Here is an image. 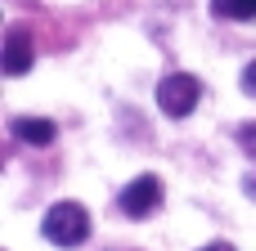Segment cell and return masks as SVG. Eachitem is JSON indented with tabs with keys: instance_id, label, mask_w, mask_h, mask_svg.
<instances>
[{
	"instance_id": "6da1fadb",
	"label": "cell",
	"mask_w": 256,
	"mask_h": 251,
	"mask_svg": "<svg viewBox=\"0 0 256 251\" xmlns=\"http://www.w3.org/2000/svg\"><path fill=\"white\" fill-rule=\"evenodd\" d=\"M40 234L54 243V247H81L90 238V216L81 202H54L40 220Z\"/></svg>"
},
{
	"instance_id": "7a4b0ae2",
	"label": "cell",
	"mask_w": 256,
	"mask_h": 251,
	"mask_svg": "<svg viewBox=\"0 0 256 251\" xmlns=\"http://www.w3.org/2000/svg\"><path fill=\"white\" fill-rule=\"evenodd\" d=\"M198 99H202V85H198V76H189V72H171V76L158 85V108H162L166 117H189V112L198 108Z\"/></svg>"
},
{
	"instance_id": "3957f363",
	"label": "cell",
	"mask_w": 256,
	"mask_h": 251,
	"mask_svg": "<svg viewBox=\"0 0 256 251\" xmlns=\"http://www.w3.org/2000/svg\"><path fill=\"white\" fill-rule=\"evenodd\" d=\"M122 211L130 216V220H144V216H153L158 207H162V180L158 175H140V180H130L126 189H122Z\"/></svg>"
},
{
	"instance_id": "277c9868",
	"label": "cell",
	"mask_w": 256,
	"mask_h": 251,
	"mask_svg": "<svg viewBox=\"0 0 256 251\" xmlns=\"http://www.w3.org/2000/svg\"><path fill=\"white\" fill-rule=\"evenodd\" d=\"M32 63H36V54H32V36H27L22 27H14V31L4 36V72H9V76H22Z\"/></svg>"
},
{
	"instance_id": "5b68a950",
	"label": "cell",
	"mask_w": 256,
	"mask_h": 251,
	"mask_svg": "<svg viewBox=\"0 0 256 251\" xmlns=\"http://www.w3.org/2000/svg\"><path fill=\"white\" fill-rule=\"evenodd\" d=\"M14 135H18L22 144L45 148V144H54V121H45V117H18V121H14Z\"/></svg>"
},
{
	"instance_id": "8992f818",
	"label": "cell",
	"mask_w": 256,
	"mask_h": 251,
	"mask_svg": "<svg viewBox=\"0 0 256 251\" xmlns=\"http://www.w3.org/2000/svg\"><path fill=\"white\" fill-rule=\"evenodd\" d=\"M216 13H230L238 22H252L256 18V0H216Z\"/></svg>"
},
{
	"instance_id": "52a82bcc",
	"label": "cell",
	"mask_w": 256,
	"mask_h": 251,
	"mask_svg": "<svg viewBox=\"0 0 256 251\" xmlns=\"http://www.w3.org/2000/svg\"><path fill=\"white\" fill-rule=\"evenodd\" d=\"M238 144H243V148H248V153L256 157V121H252V126H243V130H238Z\"/></svg>"
},
{
	"instance_id": "ba28073f",
	"label": "cell",
	"mask_w": 256,
	"mask_h": 251,
	"mask_svg": "<svg viewBox=\"0 0 256 251\" xmlns=\"http://www.w3.org/2000/svg\"><path fill=\"white\" fill-rule=\"evenodd\" d=\"M238 81H243V90H248V94H256V63L243 67V76H238Z\"/></svg>"
},
{
	"instance_id": "9c48e42d",
	"label": "cell",
	"mask_w": 256,
	"mask_h": 251,
	"mask_svg": "<svg viewBox=\"0 0 256 251\" xmlns=\"http://www.w3.org/2000/svg\"><path fill=\"white\" fill-rule=\"evenodd\" d=\"M243 193H248V198L256 202V175H248V180H243Z\"/></svg>"
},
{
	"instance_id": "30bf717a",
	"label": "cell",
	"mask_w": 256,
	"mask_h": 251,
	"mask_svg": "<svg viewBox=\"0 0 256 251\" xmlns=\"http://www.w3.org/2000/svg\"><path fill=\"white\" fill-rule=\"evenodd\" d=\"M198 251H234L230 243H207V247H198Z\"/></svg>"
}]
</instances>
